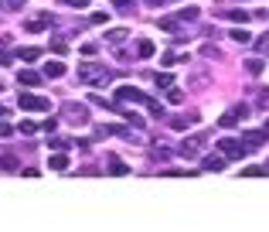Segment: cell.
<instances>
[{"mask_svg":"<svg viewBox=\"0 0 269 232\" xmlns=\"http://www.w3.org/2000/svg\"><path fill=\"white\" fill-rule=\"evenodd\" d=\"M78 82H85V86H109L113 72L106 65H99V62H85V65H78Z\"/></svg>","mask_w":269,"mask_h":232,"instance_id":"6da1fadb","label":"cell"},{"mask_svg":"<svg viewBox=\"0 0 269 232\" xmlns=\"http://www.w3.org/2000/svg\"><path fill=\"white\" fill-rule=\"evenodd\" d=\"M17 106L20 110H27V113H48V110H51V102H48L44 96H38V92H20Z\"/></svg>","mask_w":269,"mask_h":232,"instance_id":"7a4b0ae2","label":"cell"},{"mask_svg":"<svg viewBox=\"0 0 269 232\" xmlns=\"http://www.w3.org/2000/svg\"><path fill=\"white\" fill-rule=\"evenodd\" d=\"M208 144V134H198V136H188L181 147H177V157H184V160H194V157L201 154V147Z\"/></svg>","mask_w":269,"mask_h":232,"instance_id":"3957f363","label":"cell"},{"mask_svg":"<svg viewBox=\"0 0 269 232\" xmlns=\"http://www.w3.org/2000/svg\"><path fill=\"white\" fill-rule=\"evenodd\" d=\"M218 150L225 154V160H239V157H246V154H249V147H246L242 140H232V136L218 140Z\"/></svg>","mask_w":269,"mask_h":232,"instance_id":"277c9868","label":"cell"},{"mask_svg":"<svg viewBox=\"0 0 269 232\" xmlns=\"http://www.w3.org/2000/svg\"><path fill=\"white\" fill-rule=\"evenodd\" d=\"M246 116H249V106H246V102H235V106H229V110L222 113L218 123H222L225 130H232V126H239V120H246Z\"/></svg>","mask_w":269,"mask_h":232,"instance_id":"5b68a950","label":"cell"},{"mask_svg":"<svg viewBox=\"0 0 269 232\" xmlns=\"http://www.w3.org/2000/svg\"><path fill=\"white\" fill-rule=\"evenodd\" d=\"M61 113L68 116V123H75V126H85V123H89V110H85L82 102H65Z\"/></svg>","mask_w":269,"mask_h":232,"instance_id":"8992f818","label":"cell"},{"mask_svg":"<svg viewBox=\"0 0 269 232\" xmlns=\"http://www.w3.org/2000/svg\"><path fill=\"white\" fill-rule=\"evenodd\" d=\"M116 99H119V102H140V106H147V102H150V96H147V92H140L136 86H119V89H116Z\"/></svg>","mask_w":269,"mask_h":232,"instance_id":"52a82bcc","label":"cell"},{"mask_svg":"<svg viewBox=\"0 0 269 232\" xmlns=\"http://www.w3.org/2000/svg\"><path fill=\"white\" fill-rule=\"evenodd\" d=\"M222 168H225V154H222V150L201 157V171H222Z\"/></svg>","mask_w":269,"mask_h":232,"instance_id":"ba28073f","label":"cell"},{"mask_svg":"<svg viewBox=\"0 0 269 232\" xmlns=\"http://www.w3.org/2000/svg\"><path fill=\"white\" fill-rule=\"evenodd\" d=\"M41 78H44V72H34V68H20V72H17V82H20V86H27V89L38 86Z\"/></svg>","mask_w":269,"mask_h":232,"instance_id":"9c48e42d","label":"cell"},{"mask_svg":"<svg viewBox=\"0 0 269 232\" xmlns=\"http://www.w3.org/2000/svg\"><path fill=\"white\" fill-rule=\"evenodd\" d=\"M48 24H51V14H38V18L24 20V31H31V34H34V31H44Z\"/></svg>","mask_w":269,"mask_h":232,"instance_id":"30bf717a","label":"cell"},{"mask_svg":"<svg viewBox=\"0 0 269 232\" xmlns=\"http://www.w3.org/2000/svg\"><path fill=\"white\" fill-rule=\"evenodd\" d=\"M194 123H198V113H188V116H174V120H171V126H174V130H191Z\"/></svg>","mask_w":269,"mask_h":232,"instance_id":"8fae6325","label":"cell"},{"mask_svg":"<svg viewBox=\"0 0 269 232\" xmlns=\"http://www.w3.org/2000/svg\"><path fill=\"white\" fill-rule=\"evenodd\" d=\"M242 144H246V147H259V144H266V134H259V130H246V134H242Z\"/></svg>","mask_w":269,"mask_h":232,"instance_id":"7c38bea8","label":"cell"},{"mask_svg":"<svg viewBox=\"0 0 269 232\" xmlns=\"http://www.w3.org/2000/svg\"><path fill=\"white\" fill-rule=\"evenodd\" d=\"M154 52H157V44L150 38H140V41H136V55H140V58H154Z\"/></svg>","mask_w":269,"mask_h":232,"instance_id":"4fadbf2b","label":"cell"},{"mask_svg":"<svg viewBox=\"0 0 269 232\" xmlns=\"http://www.w3.org/2000/svg\"><path fill=\"white\" fill-rule=\"evenodd\" d=\"M48 164H51V171H68V154H65V150H58V154L48 157Z\"/></svg>","mask_w":269,"mask_h":232,"instance_id":"5bb4252c","label":"cell"},{"mask_svg":"<svg viewBox=\"0 0 269 232\" xmlns=\"http://www.w3.org/2000/svg\"><path fill=\"white\" fill-rule=\"evenodd\" d=\"M198 14H201V10H198V7H181V10H177V14H174V18L181 20V24H191V20H198Z\"/></svg>","mask_w":269,"mask_h":232,"instance_id":"9a60e30c","label":"cell"},{"mask_svg":"<svg viewBox=\"0 0 269 232\" xmlns=\"http://www.w3.org/2000/svg\"><path fill=\"white\" fill-rule=\"evenodd\" d=\"M41 72H44V78H61L65 76V65H61V62H48Z\"/></svg>","mask_w":269,"mask_h":232,"instance_id":"2e32d148","label":"cell"},{"mask_svg":"<svg viewBox=\"0 0 269 232\" xmlns=\"http://www.w3.org/2000/svg\"><path fill=\"white\" fill-rule=\"evenodd\" d=\"M222 18L232 20V24H246V20H249V10H225Z\"/></svg>","mask_w":269,"mask_h":232,"instance_id":"e0dca14e","label":"cell"},{"mask_svg":"<svg viewBox=\"0 0 269 232\" xmlns=\"http://www.w3.org/2000/svg\"><path fill=\"white\" fill-rule=\"evenodd\" d=\"M154 86H157V89H171V86H174V76H171V72H157V76H154Z\"/></svg>","mask_w":269,"mask_h":232,"instance_id":"ac0fdd59","label":"cell"},{"mask_svg":"<svg viewBox=\"0 0 269 232\" xmlns=\"http://www.w3.org/2000/svg\"><path fill=\"white\" fill-rule=\"evenodd\" d=\"M17 58H20V62H38L41 48H17Z\"/></svg>","mask_w":269,"mask_h":232,"instance_id":"d6986e66","label":"cell"},{"mask_svg":"<svg viewBox=\"0 0 269 232\" xmlns=\"http://www.w3.org/2000/svg\"><path fill=\"white\" fill-rule=\"evenodd\" d=\"M263 68H266V65H263V55L246 62V72H249V76H263Z\"/></svg>","mask_w":269,"mask_h":232,"instance_id":"ffe728a7","label":"cell"},{"mask_svg":"<svg viewBox=\"0 0 269 232\" xmlns=\"http://www.w3.org/2000/svg\"><path fill=\"white\" fill-rule=\"evenodd\" d=\"M229 38H232V41H239V44H249V41H252V34L246 31V24H242V28H235V31H232Z\"/></svg>","mask_w":269,"mask_h":232,"instance_id":"44dd1931","label":"cell"},{"mask_svg":"<svg viewBox=\"0 0 269 232\" xmlns=\"http://www.w3.org/2000/svg\"><path fill=\"white\" fill-rule=\"evenodd\" d=\"M109 171H113L116 178H123V174H130V168H126V164H123L119 157H109Z\"/></svg>","mask_w":269,"mask_h":232,"instance_id":"7402d4cb","label":"cell"},{"mask_svg":"<svg viewBox=\"0 0 269 232\" xmlns=\"http://www.w3.org/2000/svg\"><path fill=\"white\" fill-rule=\"evenodd\" d=\"M89 99H92L96 106H102V110H113V113H119V106H116V102H109V99H106V96H99V92H92V96H89Z\"/></svg>","mask_w":269,"mask_h":232,"instance_id":"603a6c76","label":"cell"},{"mask_svg":"<svg viewBox=\"0 0 269 232\" xmlns=\"http://www.w3.org/2000/svg\"><path fill=\"white\" fill-rule=\"evenodd\" d=\"M126 38H130V34H126L123 28H116V31H109V34H106V41H109V44H123Z\"/></svg>","mask_w":269,"mask_h":232,"instance_id":"cb8c5ba5","label":"cell"},{"mask_svg":"<svg viewBox=\"0 0 269 232\" xmlns=\"http://www.w3.org/2000/svg\"><path fill=\"white\" fill-rule=\"evenodd\" d=\"M147 110H150V116H160V120L167 116V110H164V102H160V99H150V102H147Z\"/></svg>","mask_w":269,"mask_h":232,"instance_id":"d4e9b609","label":"cell"},{"mask_svg":"<svg viewBox=\"0 0 269 232\" xmlns=\"http://www.w3.org/2000/svg\"><path fill=\"white\" fill-rule=\"evenodd\" d=\"M0 171H17V157L3 154V157H0Z\"/></svg>","mask_w":269,"mask_h":232,"instance_id":"484cf974","label":"cell"},{"mask_svg":"<svg viewBox=\"0 0 269 232\" xmlns=\"http://www.w3.org/2000/svg\"><path fill=\"white\" fill-rule=\"evenodd\" d=\"M34 130H38V123H31V120H20V123H17V134L20 136H31Z\"/></svg>","mask_w":269,"mask_h":232,"instance_id":"4316f807","label":"cell"},{"mask_svg":"<svg viewBox=\"0 0 269 232\" xmlns=\"http://www.w3.org/2000/svg\"><path fill=\"white\" fill-rule=\"evenodd\" d=\"M256 52H259L263 58H269V34H263V38L256 41Z\"/></svg>","mask_w":269,"mask_h":232,"instance_id":"83f0119b","label":"cell"},{"mask_svg":"<svg viewBox=\"0 0 269 232\" xmlns=\"http://www.w3.org/2000/svg\"><path fill=\"white\" fill-rule=\"evenodd\" d=\"M167 99H171L174 106H177V102H184V92H181L177 86H171V89H167Z\"/></svg>","mask_w":269,"mask_h":232,"instance_id":"f1b7e54d","label":"cell"},{"mask_svg":"<svg viewBox=\"0 0 269 232\" xmlns=\"http://www.w3.org/2000/svg\"><path fill=\"white\" fill-rule=\"evenodd\" d=\"M20 0H0V10H17Z\"/></svg>","mask_w":269,"mask_h":232,"instance_id":"f546056e","label":"cell"},{"mask_svg":"<svg viewBox=\"0 0 269 232\" xmlns=\"http://www.w3.org/2000/svg\"><path fill=\"white\" fill-rule=\"evenodd\" d=\"M263 174H266L263 168H246V171H242V178H263Z\"/></svg>","mask_w":269,"mask_h":232,"instance_id":"4dcf8cb0","label":"cell"},{"mask_svg":"<svg viewBox=\"0 0 269 232\" xmlns=\"http://www.w3.org/2000/svg\"><path fill=\"white\" fill-rule=\"evenodd\" d=\"M61 4H68V7H75V10H85V7H89V0H61Z\"/></svg>","mask_w":269,"mask_h":232,"instance_id":"1f68e13d","label":"cell"},{"mask_svg":"<svg viewBox=\"0 0 269 232\" xmlns=\"http://www.w3.org/2000/svg\"><path fill=\"white\" fill-rule=\"evenodd\" d=\"M51 52H55V55H65V52H68V44H65V41H51Z\"/></svg>","mask_w":269,"mask_h":232,"instance_id":"d6a6232c","label":"cell"},{"mask_svg":"<svg viewBox=\"0 0 269 232\" xmlns=\"http://www.w3.org/2000/svg\"><path fill=\"white\" fill-rule=\"evenodd\" d=\"M41 130H48V134H55V130H58V120H44V123H41Z\"/></svg>","mask_w":269,"mask_h":232,"instance_id":"836d02e7","label":"cell"},{"mask_svg":"<svg viewBox=\"0 0 269 232\" xmlns=\"http://www.w3.org/2000/svg\"><path fill=\"white\" fill-rule=\"evenodd\" d=\"M51 147H58V150H68L72 144H68V140H58V136H55V140H51Z\"/></svg>","mask_w":269,"mask_h":232,"instance_id":"e575fe53","label":"cell"},{"mask_svg":"<svg viewBox=\"0 0 269 232\" xmlns=\"http://www.w3.org/2000/svg\"><path fill=\"white\" fill-rule=\"evenodd\" d=\"M205 55H208V58H218V55H222V52H218L215 44H205Z\"/></svg>","mask_w":269,"mask_h":232,"instance_id":"d590c367","label":"cell"},{"mask_svg":"<svg viewBox=\"0 0 269 232\" xmlns=\"http://www.w3.org/2000/svg\"><path fill=\"white\" fill-rule=\"evenodd\" d=\"M130 4H133V0H113V7H116V10H126Z\"/></svg>","mask_w":269,"mask_h":232,"instance_id":"8d00e7d4","label":"cell"},{"mask_svg":"<svg viewBox=\"0 0 269 232\" xmlns=\"http://www.w3.org/2000/svg\"><path fill=\"white\" fill-rule=\"evenodd\" d=\"M14 134V126H7V123H0V136H10Z\"/></svg>","mask_w":269,"mask_h":232,"instance_id":"74e56055","label":"cell"},{"mask_svg":"<svg viewBox=\"0 0 269 232\" xmlns=\"http://www.w3.org/2000/svg\"><path fill=\"white\" fill-rule=\"evenodd\" d=\"M0 65H10V55L7 52H0Z\"/></svg>","mask_w":269,"mask_h":232,"instance_id":"f35d334b","label":"cell"},{"mask_svg":"<svg viewBox=\"0 0 269 232\" xmlns=\"http://www.w3.org/2000/svg\"><path fill=\"white\" fill-rule=\"evenodd\" d=\"M147 4H150V7H160V4H164V0H147Z\"/></svg>","mask_w":269,"mask_h":232,"instance_id":"ab89813d","label":"cell"},{"mask_svg":"<svg viewBox=\"0 0 269 232\" xmlns=\"http://www.w3.org/2000/svg\"><path fill=\"white\" fill-rule=\"evenodd\" d=\"M0 116H7V110H3V106H0Z\"/></svg>","mask_w":269,"mask_h":232,"instance_id":"60d3db41","label":"cell"},{"mask_svg":"<svg viewBox=\"0 0 269 232\" xmlns=\"http://www.w3.org/2000/svg\"><path fill=\"white\" fill-rule=\"evenodd\" d=\"M266 136H269V120H266Z\"/></svg>","mask_w":269,"mask_h":232,"instance_id":"b9f144b4","label":"cell"},{"mask_svg":"<svg viewBox=\"0 0 269 232\" xmlns=\"http://www.w3.org/2000/svg\"><path fill=\"white\" fill-rule=\"evenodd\" d=\"M0 92H3V86H0Z\"/></svg>","mask_w":269,"mask_h":232,"instance_id":"7bdbcfd3","label":"cell"}]
</instances>
